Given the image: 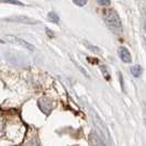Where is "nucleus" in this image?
<instances>
[{
  "mask_svg": "<svg viewBox=\"0 0 146 146\" xmlns=\"http://www.w3.org/2000/svg\"><path fill=\"white\" fill-rule=\"evenodd\" d=\"M103 20L106 22L107 27L109 28L113 33L115 34H121L122 33V23H121V19L117 12L113 9H106L102 12Z\"/></svg>",
  "mask_w": 146,
  "mask_h": 146,
  "instance_id": "nucleus-1",
  "label": "nucleus"
},
{
  "mask_svg": "<svg viewBox=\"0 0 146 146\" xmlns=\"http://www.w3.org/2000/svg\"><path fill=\"white\" fill-rule=\"evenodd\" d=\"M6 40H7L8 42H10V43H15V44L22 45L23 47L28 48V50H30V51H33V50H34V46H33L32 44H30L29 42L24 41V40L21 38V37L15 36V35H7V36H6Z\"/></svg>",
  "mask_w": 146,
  "mask_h": 146,
  "instance_id": "nucleus-2",
  "label": "nucleus"
},
{
  "mask_svg": "<svg viewBox=\"0 0 146 146\" xmlns=\"http://www.w3.org/2000/svg\"><path fill=\"white\" fill-rule=\"evenodd\" d=\"M117 53H119L120 58L122 59L124 63H131V54H130V52L127 51V48H125L124 46H121V47H119Z\"/></svg>",
  "mask_w": 146,
  "mask_h": 146,
  "instance_id": "nucleus-3",
  "label": "nucleus"
},
{
  "mask_svg": "<svg viewBox=\"0 0 146 146\" xmlns=\"http://www.w3.org/2000/svg\"><path fill=\"white\" fill-rule=\"evenodd\" d=\"M8 21H15V22H21V23H28V24H36L37 22L34 21L33 19H30L28 17H23V15H17V17H12V18H8Z\"/></svg>",
  "mask_w": 146,
  "mask_h": 146,
  "instance_id": "nucleus-4",
  "label": "nucleus"
},
{
  "mask_svg": "<svg viewBox=\"0 0 146 146\" xmlns=\"http://www.w3.org/2000/svg\"><path fill=\"white\" fill-rule=\"evenodd\" d=\"M47 18H48V21H52V22H54V23H59V17L55 12H50L48 15H47Z\"/></svg>",
  "mask_w": 146,
  "mask_h": 146,
  "instance_id": "nucleus-5",
  "label": "nucleus"
},
{
  "mask_svg": "<svg viewBox=\"0 0 146 146\" xmlns=\"http://www.w3.org/2000/svg\"><path fill=\"white\" fill-rule=\"evenodd\" d=\"M131 72H132V74H133V76L139 77V75H141V73H142V68H141V66L135 65L131 68Z\"/></svg>",
  "mask_w": 146,
  "mask_h": 146,
  "instance_id": "nucleus-6",
  "label": "nucleus"
},
{
  "mask_svg": "<svg viewBox=\"0 0 146 146\" xmlns=\"http://www.w3.org/2000/svg\"><path fill=\"white\" fill-rule=\"evenodd\" d=\"M0 2L3 3H11V5H18V6H23V3L18 1V0H0Z\"/></svg>",
  "mask_w": 146,
  "mask_h": 146,
  "instance_id": "nucleus-7",
  "label": "nucleus"
},
{
  "mask_svg": "<svg viewBox=\"0 0 146 146\" xmlns=\"http://www.w3.org/2000/svg\"><path fill=\"white\" fill-rule=\"evenodd\" d=\"M73 2L75 3V5L79 6V7H84V6H86L87 0H73Z\"/></svg>",
  "mask_w": 146,
  "mask_h": 146,
  "instance_id": "nucleus-8",
  "label": "nucleus"
},
{
  "mask_svg": "<svg viewBox=\"0 0 146 146\" xmlns=\"http://www.w3.org/2000/svg\"><path fill=\"white\" fill-rule=\"evenodd\" d=\"M98 2H99V5H101V6L108 7V6H110V3H111V0H98Z\"/></svg>",
  "mask_w": 146,
  "mask_h": 146,
  "instance_id": "nucleus-9",
  "label": "nucleus"
},
{
  "mask_svg": "<svg viewBox=\"0 0 146 146\" xmlns=\"http://www.w3.org/2000/svg\"><path fill=\"white\" fill-rule=\"evenodd\" d=\"M85 44L87 45V47H88V48H89V50H91V51H92V52H96V53H99V52H100V50H99L98 47H94L92 45H90V44H89V43H85Z\"/></svg>",
  "mask_w": 146,
  "mask_h": 146,
  "instance_id": "nucleus-10",
  "label": "nucleus"
},
{
  "mask_svg": "<svg viewBox=\"0 0 146 146\" xmlns=\"http://www.w3.org/2000/svg\"><path fill=\"white\" fill-rule=\"evenodd\" d=\"M46 33H47V34H48L50 36H54V33H53L52 31H50L48 29H46Z\"/></svg>",
  "mask_w": 146,
  "mask_h": 146,
  "instance_id": "nucleus-11",
  "label": "nucleus"
}]
</instances>
